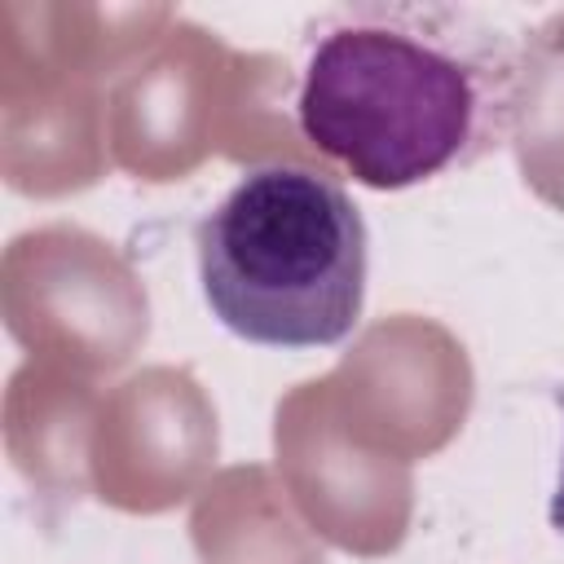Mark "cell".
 Returning a JSON list of instances; mask_svg holds the SVG:
<instances>
[{"mask_svg": "<svg viewBox=\"0 0 564 564\" xmlns=\"http://www.w3.org/2000/svg\"><path fill=\"white\" fill-rule=\"evenodd\" d=\"M207 308L247 344L330 348L366 300V220L348 189L313 167L260 163L198 220Z\"/></svg>", "mask_w": 564, "mask_h": 564, "instance_id": "2", "label": "cell"}, {"mask_svg": "<svg viewBox=\"0 0 564 564\" xmlns=\"http://www.w3.org/2000/svg\"><path fill=\"white\" fill-rule=\"evenodd\" d=\"M511 101V48L480 13L357 4L317 31L295 93V123L352 181L405 189L498 145Z\"/></svg>", "mask_w": 564, "mask_h": 564, "instance_id": "1", "label": "cell"}, {"mask_svg": "<svg viewBox=\"0 0 564 564\" xmlns=\"http://www.w3.org/2000/svg\"><path fill=\"white\" fill-rule=\"evenodd\" d=\"M555 405L564 414V388H555ZM551 529L564 538V449H560V471H555V489H551Z\"/></svg>", "mask_w": 564, "mask_h": 564, "instance_id": "3", "label": "cell"}]
</instances>
